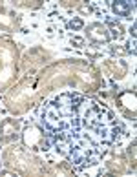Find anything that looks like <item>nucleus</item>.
I'll use <instances>...</instances> for the list:
<instances>
[{
  "mask_svg": "<svg viewBox=\"0 0 137 177\" xmlns=\"http://www.w3.org/2000/svg\"><path fill=\"white\" fill-rule=\"evenodd\" d=\"M135 29H137V24H134V26H132V29H130V33H132V37H135V33H137Z\"/></svg>",
  "mask_w": 137,
  "mask_h": 177,
  "instance_id": "obj_5",
  "label": "nucleus"
},
{
  "mask_svg": "<svg viewBox=\"0 0 137 177\" xmlns=\"http://www.w3.org/2000/svg\"><path fill=\"white\" fill-rule=\"evenodd\" d=\"M82 26H84V22H82L81 18H73V20L69 22V27H71V29H75V31H77V29H81Z\"/></svg>",
  "mask_w": 137,
  "mask_h": 177,
  "instance_id": "obj_4",
  "label": "nucleus"
},
{
  "mask_svg": "<svg viewBox=\"0 0 137 177\" xmlns=\"http://www.w3.org/2000/svg\"><path fill=\"white\" fill-rule=\"evenodd\" d=\"M90 39L95 42H108L110 40V35L106 31V27H102L101 24H93L90 27Z\"/></svg>",
  "mask_w": 137,
  "mask_h": 177,
  "instance_id": "obj_2",
  "label": "nucleus"
},
{
  "mask_svg": "<svg viewBox=\"0 0 137 177\" xmlns=\"http://www.w3.org/2000/svg\"><path fill=\"white\" fill-rule=\"evenodd\" d=\"M44 123H46V126H48L50 130H59V128L64 126V124H62V119H60V113L55 109V106H50V108L46 109V113H44Z\"/></svg>",
  "mask_w": 137,
  "mask_h": 177,
  "instance_id": "obj_1",
  "label": "nucleus"
},
{
  "mask_svg": "<svg viewBox=\"0 0 137 177\" xmlns=\"http://www.w3.org/2000/svg\"><path fill=\"white\" fill-rule=\"evenodd\" d=\"M111 9L117 16H128L130 11H132V4L126 2V0H121V2H113L111 4Z\"/></svg>",
  "mask_w": 137,
  "mask_h": 177,
  "instance_id": "obj_3",
  "label": "nucleus"
},
{
  "mask_svg": "<svg viewBox=\"0 0 137 177\" xmlns=\"http://www.w3.org/2000/svg\"><path fill=\"white\" fill-rule=\"evenodd\" d=\"M73 42H75L77 46H82V44H84V42H82V39H73Z\"/></svg>",
  "mask_w": 137,
  "mask_h": 177,
  "instance_id": "obj_6",
  "label": "nucleus"
}]
</instances>
